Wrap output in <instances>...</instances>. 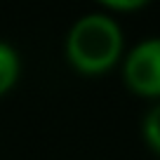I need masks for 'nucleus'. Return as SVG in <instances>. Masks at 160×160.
Listing matches in <instances>:
<instances>
[{"label":"nucleus","instance_id":"5","mask_svg":"<svg viewBox=\"0 0 160 160\" xmlns=\"http://www.w3.org/2000/svg\"><path fill=\"white\" fill-rule=\"evenodd\" d=\"M101 7L108 14H113V12H137L141 7H146V0H104Z\"/></svg>","mask_w":160,"mask_h":160},{"label":"nucleus","instance_id":"2","mask_svg":"<svg viewBox=\"0 0 160 160\" xmlns=\"http://www.w3.org/2000/svg\"><path fill=\"white\" fill-rule=\"evenodd\" d=\"M122 80L132 94L160 99V35L137 42L122 57Z\"/></svg>","mask_w":160,"mask_h":160},{"label":"nucleus","instance_id":"3","mask_svg":"<svg viewBox=\"0 0 160 160\" xmlns=\"http://www.w3.org/2000/svg\"><path fill=\"white\" fill-rule=\"evenodd\" d=\"M21 75V57L10 42L0 40V97L17 85Z\"/></svg>","mask_w":160,"mask_h":160},{"label":"nucleus","instance_id":"1","mask_svg":"<svg viewBox=\"0 0 160 160\" xmlns=\"http://www.w3.org/2000/svg\"><path fill=\"white\" fill-rule=\"evenodd\" d=\"M125 50L122 26L108 12H87L71 24L64 40L66 61L82 75L111 71Z\"/></svg>","mask_w":160,"mask_h":160},{"label":"nucleus","instance_id":"4","mask_svg":"<svg viewBox=\"0 0 160 160\" xmlns=\"http://www.w3.org/2000/svg\"><path fill=\"white\" fill-rule=\"evenodd\" d=\"M141 137H144L146 146L155 155H160V99L151 106L141 120Z\"/></svg>","mask_w":160,"mask_h":160}]
</instances>
